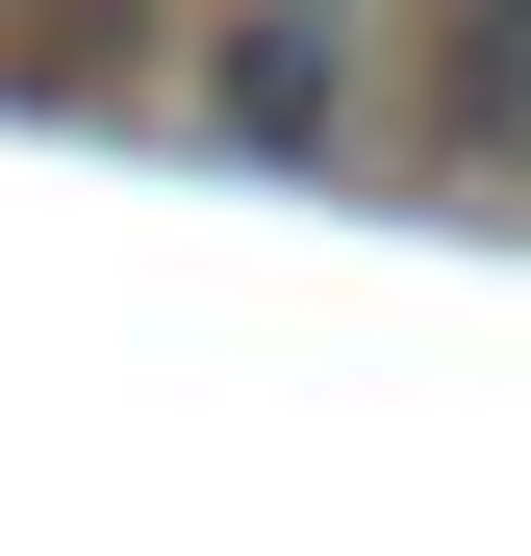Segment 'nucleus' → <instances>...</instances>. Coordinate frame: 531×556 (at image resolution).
I'll list each match as a JSON object with an SVG mask.
<instances>
[{
	"label": "nucleus",
	"mask_w": 531,
	"mask_h": 556,
	"mask_svg": "<svg viewBox=\"0 0 531 556\" xmlns=\"http://www.w3.org/2000/svg\"><path fill=\"white\" fill-rule=\"evenodd\" d=\"M203 127L228 152H329L354 127V0H228L203 26Z\"/></svg>",
	"instance_id": "f257e3e1"
},
{
	"label": "nucleus",
	"mask_w": 531,
	"mask_h": 556,
	"mask_svg": "<svg viewBox=\"0 0 531 556\" xmlns=\"http://www.w3.org/2000/svg\"><path fill=\"white\" fill-rule=\"evenodd\" d=\"M430 51H456V127H531V0H430Z\"/></svg>",
	"instance_id": "f03ea898"
}]
</instances>
